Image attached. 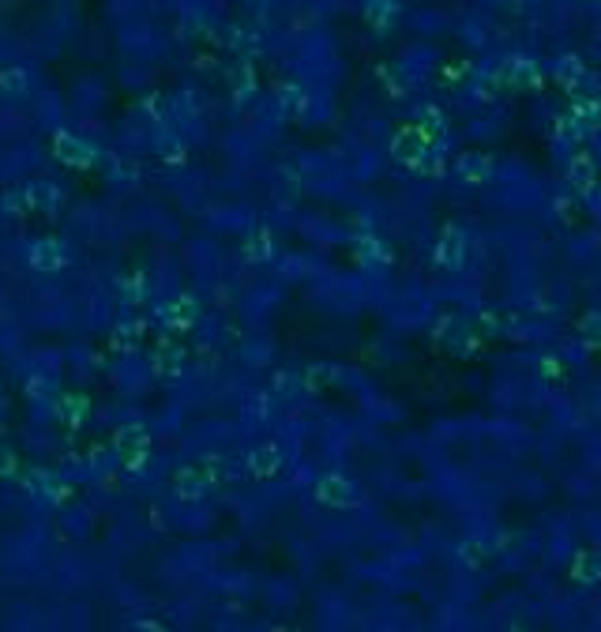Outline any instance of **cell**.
Wrapping results in <instances>:
<instances>
[{"mask_svg":"<svg viewBox=\"0 0 601 632\" xmlns=\"http://www.w3.org/2000/svg\"><path fill=\"white\" fill-rule=\"evenodd\" d=\"M575 336H579V343L587 346V351H601V316L597 312L582 316L579 328H575Z\"/></svg>","mask_w":601,"mask_h":632,"instance_id":"cell-18","label":"cell"},{"mask_svg":"<svg viewBox=\"0 0 601 632\" xmlns=\"http://www.w3.org/2000/svg\"><path fill=\"white\" fill-rule=\"evenodd\" d=\"M293 388H297L293 376L290 373H278V391H293Z\"/></svg>","mask_w":601,"mask_h":632,"instance_id":"cell-28","label":"cell"},{"mask_svg":"<svg viewBox=\"0 0 601 632\" xmlns=\"http://www.w3.org/2000/svg\"><path fill=\"white\" fill-rule=\"evenodd\" d=\"M458 553H463L466 565H481L485 561V546L481 542H463V546H458Z\"/></svg>","mask_w":601,"mask_h":632,"instance_id":"cell-24","label":"cell"},{"mask_svg":"<svg viewBox=\"0 0 601 632\" xmlns=\"http://www.w3.org/2000/svg\"><path fill=\"white\" fill-rule=\"evenodd\" d=\"M50 482H53V474H45V470H30L27 478H23L27 497H45V489H50Z\"/></svg>","mask_w":601,"mask_h":632,"instance_id":"cell-22","label":"cell"},{"mask_svg":"<svg viewBox=\"0 0 601 632\" xmlns=\"http://www.w3.org/2000/svg\"><path fill=\"white\" fill-rule=\"evenodd\" d=\"M433 336L444 343V346H451V351H458V354H470V351H478V336L470 331V324L466 320H458V316H444V320L436 324V331Z\"/></svg>","mask_w":601,"mask_h":632,"instance_id":"cell-3","label":"cell"},{"mask_svg":"<svg viewBox=\"0 0 601 632\" xmlns=\"http://www.w3.org/2000/svg\"><path fill=\"white\" fill-rule=\"evenodd\" d=\"M537 373L549 376V381H564V361L560 358H537Z\"/></svg>","mask_w":601,"mask_h":632,"instance_id":"cell-23","label":"cell"},{"mask_svg":"<svg viewBox=\"0 0 601 632\" xmlns=\"http://www.w3.org/2000/svg\"><path fill=\"white\" fill-rule=\"evenodd\" d=\"M57 415L65 418V425L79 430V425L87 422V415H90V399H87V395H60V399H57Z\"/></svg>","mask_w":601,"mask_h":632,"instance_id":"cell-13","label":"cell"},{"mask_svg":"<svg viewBox=\"0 0 601 632\" xmlns=\"http://www.w3.org/2000/svg\"><path fill=\"white\" fill-rule=\"evenodd\" d=\"M30 267L35 272H57V267H65V245L57 241V237H42V241L30 245Z\"/></svg>","mask_w":601,"mask_h":632,"instance_id":"cell-5","label":"cell"},{"mask_svg":"<svg viewBox=\"0 0 601 632\" xmlns=\"http://www.w3.org/2000/svg\"><path fill=\"white\" fill-rule=\"evenodd\" d=\"M433 260L440 267H463L466 264V233L458 226H444L436 233V245H433Z\"/></svg>","mask_w":601,"mask_h":632,"instance_id":"cell-2","label":"cell"},{"mask_svg":"<svg viewBox=\"0 0 601 632\" xmlns=\"http://www.w3.org/2000/svg\"><path fill=\"white\" fill-rule=\"evenodd\" d=\"M339 381V369L335 366H312L305 373V388H327V384H335Z\"/></svg>","mask_w":601,"mask_h":632,"instance_id":"cell-21","label":"cell"},{"mask_svg":"<svg viewBox=\"0 0 601 632\" xmlns=\"http://www.w3.org/2000/svg\"><path fill=\"white\" fill-rule=\"evenodd\" d=\"M203 489H207V478H203L199 467H184L173 474V494H177L181 501H199Z\"/></svg>","mask_w":601,"mask_h":632,"instance_id":"cell-11","label":"cell"},{"mask_svg":"<svg viewBox=\"0 0 601 632\" xmlns=\"http://www.w3.org/2000/svg\"><path fill=\"white\" fill-rule=\"evenodd\" d=\"M572 580L582 583V588H590V583L601 580V553H579L572 561Z\"/></svg>","mask_w":601,"mask_h":632,"instance_id":"cell-15","label":"cell"},{"mask_svg":"<svg viewBox=\"0 0 601 632\" xmlns=\"http://www.w3.org/2000/svg\"><path fill=\"white\" fill-rule=\"evenodd\" d=\"M567 181H572V188L579 196H590L597 188V166L590 154H575L572 162H567Z\"/></svg>","mask_w":601,"mask_h":632,"instance_id":"cell-9","label":"cell"},{"mask_svg":"<svg viewBox=\"0 0 601 632\" xmlns=\"http://www.w3.org/2000/svg\"><path fill=\"white\" fill-rule=\"evenodd\" d=\"M151 369H154L158 376H169V381H177V376L184 373V351H181L177 343L162 339V343H158V351L151 354Z\"/></svg>","mask_w":601,"mask_h":632,"instance_id":"cell-6","label":"cell"},{"mask_svg":"<svg viewBox=\"0 0 601 632\" xmlns=\"http://www.w3.org/2000/svg\"><path fill=\"white\" fill-rule=\"evenodd\" d=\"M455 173L466 185H485L488 178H493V162H488L485 154H463L458 158V166H455Z\"/></svg>","mask_w":601,"mask_h":632,"instance_id":"cell-12","label":"cell"},{"mask_svg":"<svg viewBox=\"0 0 601 632\" xmlns=\"http://www.w3.org/2000/svg\"><path fill=\"white\" fill-rule=\"evenodd\" d=\"M45 395H50V381H38V376H35V381H30V399H45Z\"/></svg>","mask_w":601,"mask_h":632,"instance_id":"cell-26","label":"cell"},{"mask_svg":"<svg viewBox=\"0 0 601 632\" xmlns=\"http://www.w3.org/2000/svg\"><path fill=\"white\" fill-rule=\"evenodd\" d=\"M113 445L121 448V455H132V448H136V452H144V448L151 445V440H147V430H144V425H124V430L117 433Z\"/></svg>","mask_w":601,"mask_h":632,"instance_id":"cell-16","label":"cell"},{"mask_svg":"<svg viewBox=\"0 0 601 632\" xmlns=\"http://www.w3.org/2000/svg\"><path fill=\"white\" fill-rule=\"evenodd\" d=\"M53 154H57L65 166H79V170H87V166L94 162V147L79 144V139L68 136V132H57V139H53Z\"/></svg>","mask_w":601,"mask_h":632,"instance_id":"cell-7","label":"cell"},{"mask_svg":"<svg viewBox=\"0 0 601 632\" xmlns=\"http://www.w3.org/2000/svg\"><path fill=\"white\" fill-rule=\"evenodd\" d=\"M481 328L488 331V336H493V331H500V320H496V312H485V316H481Z\"/></svg>","mask_w":601,"mask_h":632,"instance_id":"cell-27","label":"cell"},{"mask_svg":"<svg viewBox=\"0 0 601 632\" xmlns=\"http://www.w3.org/2000/svg\"><path fill=\"white\" fill-rule=\"evenodd\" d=\"M15 467H20V463H15V452L8 445H0V478H12Z\"/></svg>","mask_w":601,"mask_h":632,"instance_id":"cell-25","label":"cell"},{"mask_svg":"<svg viewBox=\"0 0 601 632\" xmlns=\"http://www.w3.org/2000/svg\"><path fill=\"white\" fill-rule=\"evenodd\" d=\"M158 316H162V324L173 328V331H188V328H196V316H199V305H196V297L192 294H177V297H169V302L158 309Z\"/></svg>","mask_w":601,"mask_h":632,"instance_id":"cell-4","label":"cell"},{"mask_svg":"<svg viewBox=\"0 0 601 632\" xmlns=\"http://www.w3.org/2000/svg\"><path fill=\"white\" fill-rule=\"evenodd\" d=\"M354 257L361 260V264H387L391 257H387V245L379 241L376 233H357L354 237Z\"/></svg>","mask_w":601,"mask_h":632,"instance_id":"cell-14","label":"cell"},{"mask_svg":"<svg viewBox=\"0 0 601 632\" xmlns=\"http://www.w3.org/2000/svg\"><path fill=\"white\" fill-rule=\"evenodd\" d=\"M271 252H275V245H271V233L267 230H256V233H248V241H245V257L248 260H271Z\"/></svg>","mask_w":601,"mask_h":632,"instance_id":"cell-19","label":"cell"},{"mask_svg":"<svg viewBox=\"0 0 601 632\" xmlns=\"http://www.w3.org/2000/svg\"><path fill=\"white\" fill-rule=\"evenodd\" d=\"M425 144H429V139H425L421 132H399L391 154L399 158V162H406L410 170H421L425 166Z\"/></svg>","mask_w":601,"mask_h":632,"instance_id":"cell-10","label":"cell"},{"mask_svg":"<svg viewBox=\"0 0 601 632\" xmlns=\"http://www.w3.org/2000/svg\"><path fill=\"white\" fill-rule=\"evenodd\" d=\"M316 501L327 504V509H350V504H357V486L346 474L331 470L316 482Z\"/></svg>","mask_w":601,"mask_h":632,"instance_id":"cell-1","label":"cell"},{"mask_svg":"<svg viewBox=\"0 0 601 632\" xmlns=\"http://www.w3.org/2000/svg\"><path fill=\"white\" fill-rule=\"evenodd\" d=\"M248 470L256 474V478H271V474H278L282 470V448L271 445V440L256 445L248 452Z\"/></svg>","mask_w":601,"mask_h":632,"instance_id":"cell-8","label":"cell"},{"mask_svg":"<svg viewBox=\"0 0 601 632\" xmlns=\"http://www.w3.org/2000/svg\"><path fill=\"white\" fill-rule=\"evenodd\" d=\"M144 339V320H124L113 328V351H132Z\"/></svg>","mask_w":601,"mask_h":632,"instance_id":"cell-17","label":"cell"},{"mask_svg":"<svg viewBox=\"0 0 601 632\" xmlns=\"http://www.w3.org/2000/svg\"><path fill=\"white\" fill-rule=\"evenodd\" d=\"M30 200H35V208H57V203H60V188L57 185H50V181H45V185H30Z\"/></svg>","mask_w":601,"mask_h":632,"instance_id":"cell-20","label":"cell"}]
</instances>
